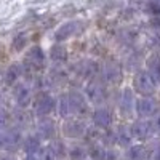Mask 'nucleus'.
Instances as JSON below:
<instances>
[{"instance_id": "1", "label": "nucleus", "mask_w": 160, "mask_h": 160, "mask_svg": "<svg viewBox=\"0 0 160 160\" xmlns=\"http://www.w3.org/2000/svg\"><path fill=\"white\" fill-rule=\"evenodd\" d=\"M56 111L61 118H83L88 114V101L78 90H69L56 99Z\"/></svg>"}, {"instance_id": "2", "label": "nucleus", "mask_w": 160, "mask_h": 160, "mask_svg": "<svg viewBox=\"0 0 160 160\" xmlns=\"http://www.w3.org/2000/svg\"><path fill=\"white\" fill-rule=\"evenodd\" d=\"M22 146V133L16 127L0 128V151L5 154H15Z\"/></svg>"}, {"instance_id": "3", "label": "nucleus", "mask_w": 160, "mask_h": 160, "mask_svg": "<svg viewBox=\"0 0 160 160\" xmlns=\"http://www.w3.org/2000/svg\"><path fill=\"white\" fill-rule=\"evenodd\" d=\"M31 106H32L34 114L38 118L40 117H50V114H53L56 111V98L47 90H38L34 95Z\"/></svg>"}, {"instance_id": "4", "label": "nucleus", "mask_w": 160, "mask_h": 160, "mask_svg": "<svg viewBox=\"0 0 160 160\" xmlns=\"http://www.w3.org/2000/svg\"><path fill=\"white\" fill-rule=\"evenodd\" d=\"M83 95H85L87 101L95 104L96 108L98 106H104L106 99H108V85L101 78L95 77V78H91L87 82Z\"/></svg>"}, {"instance_id": "5", "label": "nucleus", "mask_w": 160, "mask_h": 160, "mask_svg": "<svg viewBox=\"0 0 160 160\" xmlns=\"http://www.w3.org/2000/svg\"><path fill=\"white\" fill-rule=\"evenodd\" d=\"M87 130H88V125L85 123V120L78 118V117L64 118L62 125H61L62 136L68 138V139H82V138H85Z\"/></svg>"}, {"instance_id": "6", "label": "nucleus", "mask_w": 160, "mask_h": 160, "mask_svg": "<svg viewBox=\"0 0 160 160\" xmlns=\"http://www.w3.org/2000/svg\"><path fill=\"white\" fill-rule=\"evenodd\" d=\"M45 64H47L45 51L40 47H32L28 53H26L22 68L31 71V72H40V71L45 69Z\"/></svg>"}, {"instance_id": "7", "label": "nucleus", "mask_w": 160, "mask_h": 160, "mask_svg": "<svg viewBox=\"0 0 160 160\" xmlns=\"http://www.w3.org/2000/svg\"><path fill=\"white\" fill-rule=\"evenodd\" d=\"M155 82L149 75L148 71H139L135 77H133V91L139 96H152L155 93Z\"/></svg>"}, {"instance_id": "8", "label": "nucleus", "mask_w": 160, "mask_h": 160, "mask_svg": "<svg viewBox=\"0 0 160 160\" xmlns=\"http://www.w3.org/2000/svg\"><path fill=\"white\" fill-rule=\"evenodd\" d=\"M130 133L133 141H149L154 136V128L151 118H138L130 125Z\"/></svg>"}, {"instance_id": "9", "label": "nucleus", "mask_w": 160, "mask_h": 160, "mask_svg": "<svg viewBox=\"0 0 160 160\" xmlns=\"http://www.w3.org/2000/svg\"><path fill=\"white\" fill-rule=\"evenodd\" d=\"M13 98H15V102L19 109H26L32 104V99H34V91H32V87L28 83V82H19L13 87Z\"/></svg>"}, {"instance_id": "10", "label": "nucleus", "mask_w": 160, "mask_h": 160, "mask_svg": "<svg viewBox=\"0 0 160 160\" xmlns=\"http://www.w3.org/2000/svg\"><path fill=\"white\" fill-rule=\"evenodd\" d=\"M117 106H118V111L123 117H131L135 114V106H136V96H135V91L130 87H125L122 91L118 93V98H117Z\"/></svg>"}, {"instance_id": "11", "label": "nucleus", "mask_w": 160, "mask_h": 160, "mask_svg": "<svg viewBox=\"0 0 160 160\" xmlns=\"http://www.w3.org/2000/svg\"><path fill=\"white\" fill-rule=\"evenodd\" d=\"M114 117H112V111L109 108H104V106H98V108L93 109L91 112V123L93 127H96L99 130H109L112 127Z\"/></svg>"}, {"instance_id": "12", "label": "nucleus", "mask_w": 160, "mask_h": 160, "mask_svg": "<svg viewBox=\"0 0 160 160\" xmlns=\"http://www.w3.org/2000/svg\"><path fill=\"white\" fill-rule=\"evenodd\" d=\"M135 112L139 115V118H152L155 114H158V104L152 96H139L136 99Z\"/></svg>"}, {"instance_id": "13", "label": "nucleus", "mask_w": 160, "mask_h": 160, "mask_svg": "<svg viewBox=\"0 0 160 160\" xmlns=\"http://www.w3.org/2000/svg\"><path fill=\"white\" fill-rule=\"evenodd\" d=\"M37 136L42 141H55L58 135V127L56 122L50 117H40L37 122Z\"/></svg>"}, {"instance_id": "14", "label": "nucleus", "mask_w": 160, "mask_h": 160, "mask_svg": "<svg viewBox=\"0 0 160 160\" xmlns=\"http://www.w3.org/2000/svg\"><path fill=\"white\" fill-rule=\"evenodd\" d=\"M122 68L114 62V61H109V62H106L102 66V69H101V80L106 83V85H117L120 80H122Z\"/></svg>"}, {"instance_id": "15", "label": "nucleus", "mask_w": 160, "mask_h": 160, "mask_svg": "<svg viewBox=\"0 0 160 160\" xmlns=\"http://www.w3.org/2000/svg\"><path fill=\"white\" fill-rule=\"evenodd\" d=\"M109 135H111V144L120 146V148H125V149L130 148V146L133 144L130 127L118 125L115 130H109Z\"/></svg>"}, {"instance_id": "16", "label": "nucleus", "mask_w": 160, "mask_h": 160, "mask_svg": "<svg viewBox=\"0 0 160 160\" xmlns=\"http://www.w3.org/2000/svg\"><path fill=\"white\" fill-rule=\"evenodd\" d=\"M82 29H83V22H80V21H68V22H64L61 28L56 31L55 38H56L58 43L64 42V40H68V38L77 35Z\"/></svg>"}, {"instance_id": "17", "label": "nucleus", "mask_w": 160, "mask_h": 160, "mask_svg": "<svg viewBox=\"0 0 160 160\" xmlns=\"http://www.w3.org/2000/svg\"><path fill=\"white\" fill-rule=\"evenodd\" d=\"M98 66L96 62H93L90 59H83V61H80L74 66V72L78 78H85V80H91V78H95L96 74H98Z\"/></svg>"}, {"instance_id": "18", "label": "nucleus", "mask_w": 160, "mask_h": 160, "mask_svg": "<svg viewBox=\"0 0 160 160\" xmlns=\"http://www.w3.org/2000/svg\"><path fill=\"white\" fill-rule=\"evenodd\" d=\"M22 151L26 155H37V152L42 149V139L37 136V133H31L26 138H22Z\"/></svg>"}, {"instance_id": "19", "label": "nucleus", "mask_w": 160, "mask_h": 160, "mask_svg": "<svg viewBox=\"0 0 160 160\" xmlns=\"http://www.w3.org/2000/svg\"><path fill=\"white\" fill-rule=\"evenodd\" d=\"M127 160H149V148L142 144H131L125 152Z\"/></svg>"}, {"instance_id": "20", "label": "nucleus", "mask_w": 160, "mask_h": 160, "mask_svg": "<svg viewBox=\"0 0 160 160\" xmlns=\"http://www.w3.org/2000/svg\"><path fill=\"white\" fill-rule=\"evenodd\" d=\"M22 72H24L22 64H11L10 68L7 69V72H5V83L8 87H15L21 80Z\"/></svg>"}, {"instance_id": "21", "label": "nucleus", "mask_w": 160, "mask_h": 160, "mask_svg": "<svg viewBox=\"0 0 160 160\" xmlns=\"http://www.w3.org/2000/svg\"><path fill=\"white\" fill-rule=\"evenodd\" d=\"M68 157L69 160H87L88 158V148L82 142H74L68 148Z\"/></svg>"}, {"instance_id": "22", "label": "nucleus", "mask_w": 160, "mask_h": 160, "mask_svg": "<svg viewBox=\"0 0 160 160\" xmlns=\"http://www.w3.org/2000/svg\"><path fill=\"white\" fill-rule=\"evenodd\" d=\"M146 66H148V69H146V71L149 72V75L152 77L155 85H160V55H158V53H154L152 56H149Z\"/></svg>"}, {"instance_id": "23", "label": "nucleus", "mask_w": 160, "mask_h": 160, "mask_svg": "<svg viewBox=\"0 0 160 160\" xmlns=\"http://www.w3.org/2000/svg\"><path fill=\"white\" fill-rule=\"evenodd\" d=\"M88 158L91 160H102L106 152H108V146H104L102 142H93L88 144Z\"/></svg>"}, {"instance_id": "24", "label": "nucleus", "mask_w": 160, "mask_h": 160, "mask_svg": "<svg viewBox=\"0 0 160 160\" xmlns=\"http://www.w3.org/2000/svg\"><path fill=\"white\" fill-rule=\"evenodd\" d=\"M50 58L55 62H64L66 59H68V51H66V48L62 45L56 43L55 47L50 50Z\"/></svg>"}, {"instance_id": "25", "label": "nucleus", "mask_w": 160, "mask_h": 160, "mask_svg": "<svg viewBox=\"0 0 160 160\" xmlns=\"http://www.w3.org/2000/svg\"><path fill=\"white\" fill-rule=\"evenodd\" d=\"M37 160H58V157L51 151L50 146H42V149L37 152Z\"/></svg>"}, {"instance_id": "26", "label": "nucleus", "mask_w": 160, "mask_h": 160, "mask_svg": "<svg viewBox=\"0 0 160 160\" xmlns=\"http://www.w3.org/2000/svg\"><path fill=\"white\" fill-rule=\"evenodd\" d=\"M48 146L51 148V151L55 152V155H56L58 158L68 155V148H66L61 141H51V144H48Z\"/></svg>"}, {"instance_id": "27", "label": "nucleus", "mask_w": 160, "mask_h": 160, "mask_svg": "<svg viewBox=\"0 0 160 160\" xmlns=\"http://www.w3.org/2000/svg\"><path fill=\"white\" fill-rule=\"evenodd\" d=\"M149 158L151 160H160V141H155L149 148Z\"/></svg>"}, {"instance_id": "28", "label": "nucleus", "mask_w": 160, "mask_h": 160, "mask_svg": "<svg viewBox=\"0 0 160 160\" xmlns=\"http://www.w3.org/2000/svg\"><path fill=\"white\" fill-rule=\"evenodd\" d=\"M151 122H152V128H154V135L160 136V112L155 114V115L151 118Z\"/></svg>"}, {"instance_id": "29", "label": "nucleus", "mask_w": 160, "mask_h": 160, "mask_svg": "<svg viewBox=\"0 0 160 160\" xmlns=\"http://www.w3.org/2000/svg\"><path fill=\"white\" fill-rule=\"evenodd\" d=\"M8 122H10V114L3 108H0V128L8 127Z\"/></svg>"}, {"instance_id": "30", "label": "nucleus", "mask_w": 160, "mask_h": 160, "mask_svg": "<svg viewBox=\"0 0 160 160\" xmlns=\"http://www.w3.org/2000/svg\"><path fill=\"white\" fill-rule=\"evenodd\" d=\"M102 160H118V154H117V151L112 149V148H108V152H106V155H104Z\"/></svg>"}, {"instance_id": "31", "label": "nucleus", "mask_w": 160, "mask_h": 160, "mask_svg": "<svg viewBox=\"0 0 160 160\" xmlns=\"http://www.w3.org/2000/svg\"><path fill=\"white\" fill-rule=\"evenodd\" d=\"M0 160H18L16 157H15V154H2V155H0Z\"/></svg>"}, {"instance_id": "32", "label": "nucleus", "mask_w": 160, "mask_h": 160, "mask_svg": "<svg viewBox=\"0 0 160 160\" xmlns=\"http://www.w3.org/2000/svg\"><path fill=\"white\" fill-rule=\"evenodd\" d=\"M22 160H37V155H26Z\"/></svg>"}, {"instance_id": "33", "label": "nucleus", "mask_w": 160, "mask_h": 160, "mask_svg": "<svg viewBox=\"0 0 160 160\" xmlns=\"http://www.w3.org/2000/svg\"><path fill=\"white\" fill-rule=\"evenodd\" d=\"M87 160H91V158H87Z\"/></svg>"}]
</instances>
